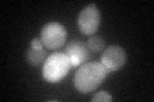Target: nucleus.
<instances>
[{
	"mask_svg": "<svg viewBox=\"0 0 154 102\" xmlns=\"http://www.w3.org/2000/svg\"><path fill=\"white\" fill-rule=\"evenodd\" d=\"M108 71L102 65V63L89 61L84 63L77 69L73 79L75 88L82 95L95 91L104 82Z\"/></svg>",
	"mask_w": 154,
	"mask_h": 102,
	"instance_id": "nucleus-1",
	"label": "nucleus"
},
{
	"mask_svg": "<svg viewBox=\"0 0 154 102\" xmlns=\"http://www.w3.org/2000/svg\"><path fill=\"white\" fill-rule=\"evenodd\" d=\"M71 61L66 52H54L46 57L42 66V78L49 83H58L68 74Z\"/></svg>",
	"mask_w": 154,
	"mask_h": 102,
	"instance_id": "nucleus-2",
	"label": "nucleus"
},
{
	"mask_svg": "<svg viewBox=\"0 0 154 102\" xmlns=\"http://www.w3.org/2000/svg\"><path fill=\"white\" fill-rule=\"evenodd\" d=\"M67 38V31L64 26L58 22L46 23L41 30V41L49 50H57L64 45Z\"/></svg>",
	"mask_w": 154,
	"mask_h": 102,
	"instance_id": "nucleus-3",
	"label": "nucleus"
},
{
	"mask_svg": "<svg viewBox=\"0 0 154 102\" xmlns=\"http://www.w3.org/2000/svg\"><path fill=\"white\" fill-rule=\"evenodd\" d=\"M77 26L82 35L90 36L98 31L100 26V12L96 8V4H90L80 12L77 18Z\"/></svg>",
	"mask_w": 154,
	"mask_h": 102,
	"instance_id": "nucleus-4",
	"label": "nucleus"
},
{
	"mask_svg": "<svg viewBox=\"0 0 154 102\" xmlns=\"http://www.w3.org/2000/svg\"><path fill=\"white\" fill-rule=\"evenodd\" d=\"M102 65L105 68V70L109 73H113L116 70L121 69L126 63V52L121 46L112 45L108 46L103 51L102 57H100Z\"/></svg>",
	"mask_w": 154,
	"mask_h": 102,
	"instance_id": "nucleus-5",
	"label": "nucleus"
},
{
	"mask_svg": "<svg viewBox=\"0 0 154 102\" xmlns=\"http://www.w3.org/2000/svg\"><path fill=\"white\" fill-rule=\"evenodd\" d=\"M66 55L68 56L72 66H80L86 60L90 59V50L86 46V43L75 38V40H72L67 43Z\"/></svg>",
	"mask_w": 154,
	"mask_h": 102,
	"instance_id": "nucleus-6",
	"label": "nucleus"
},
{
	"mask_svg": "<svg viewBox=\"0 0 154 102\" xmlns=\"http://www.w3.org/2000/svg\"><path fill=\"white\" fill-rule=\"evenodd\" d=\"M26 60L30 65L36 66L38 64H41L42 61L46 60V50L45 48H40V50H36V48H30L26 52Z\"/></svg>",
	"mask_w": 154,
	"mask_h": 102,
	"instance_id": "nucleus-7",
	"label": "nucleus"
},
{
	"mask_svg": "<svg viewBox=\"0 0 154 102\" xmlns=\"http://www.w3.org/2000/svg\"><path fill=\"white\" fill-rule=\"evenodd\" d=\"M86 46L90 50V52H100L104 50V40L102 37H98V36H93L90 37L88 42H86Z\"/></svg>",
	"mask_w": 154,
	"mask_h": 102,
	"instance_id": "nucleus-8",
	"label": "nucleus"
},
{
	"mask_svg": "<svg viewBox=\"0 0 154 102\" xmlns=\"http://www.w3.org/2000/svg\"><path fill=\"white\" fill-rule=\"evenodd\" d=\"M91 101L93 102H110V101H113V97L110 96L108 92L99 91L91 97Z\"/></svg>",
	"mask_w": 154,
	"mask_h": 102,
	"instance_id": "nucleus-9",
	"label": "nucleus"
},
{
	"mask_svg": "<svg viewBox=\"0 0 154 102\" xmlns=\"http://www.w3.org/2000/svg\"><path fill=\"white\" fill-rule=\"evenodd\" d=\"M31 47L32 48H36V50H40V48H44V43H42L41 38L38 40V38H33L31 41Z\"/></svg>",
	"mask_w": 154,
	"mask_h": 102,
	"instance_id": "nucleus-10",
	"label": "nucleus"
}]
</instances>
